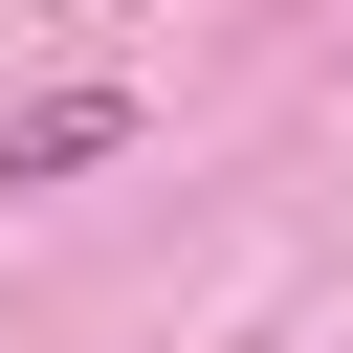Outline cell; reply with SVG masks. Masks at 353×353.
I'll list each match as a JSON object with an SVG mask.
<instances>
[{"label":"cell","instance_id":"obj_1","mask_svg":"<svg viewBox=\"0 0 353 353\" xmlns=\"http://www.w3.org/2000/svg\"><path fill=\"white\" fill-rule=\"evenodd\" d=\"M88 154H132V88H44V110H0V176H88Z\"/></svg>","mask_w":353,"mask_h":353}]
</instances>
